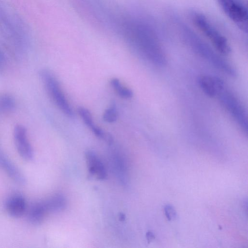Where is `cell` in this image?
<instances>
[{"label":"cell","instance_id":"cell-1","mask_svg":"<svg viewBox=\"0 0 248 248\" xmlns=\"http://www.w3.org/2000/svg\"><path fill=\"white\" fill-rule=\"evenodd\" d=\"M39 77L53 102L63 113L69 117H72L74 115L72 109L54 75L48 70L42 69L39 72Z\"/></svg>","mask_w":248,"mask_h":248},{"label":"cell","instance_id":"cell-2","mask_svg":"<svg viewBox=\"0 0 248 248\" xmlns=\"http://www.w3.org/2000/svg\"><path fill=\"white\" fill-rule=\"evenodd\" d=\"M192 18L195 25L210 40L219 53L228 55L231 52V49L226 38L210 24L204 15L194 12Z\"/></svg>","mask_w":248,"mask_h":248},{"label":"cell","instance_id":"cell-3","mask_svg":"<svg viewBox=\"0 0 248 248\" xmlns=\"http://www.w3.org/2000/svg\"><path fill=\"white\" fill-rule=\"evenodd\" d=\"M219 101L241 129L248 133V116L244 107L238 99L225 88L217 95Z\"/></svg>","mask_w":248,"mask_h":248},{"label":"cell","instance_id":"cell-4","mask_svg":"<svg viewBox=\"0 0 248 248\" xmlns=\"http://www.w3.org/2000/svg\"><path fill=\"white\" fill-rule=\"evenodd\" d=\"M226 15L242 31L248 32L247 6L241 0H217Z\"/></svg>","mask_w":248,"mask_h":248},{"label":"cell","instance_id":"cell-5","mask_svg":"<svg viewBox=\"0 0 248 248\" xmlns=\"http://www.w3.org/2000/svg\"><path fill=\"white\" fill-rule=\"evenodd\" d=\"M193 45L195 51L216 68L231 77L236 76L237 74L234 68L208 46L202 43H196Z\"/></svg>","mask_w":248,"mask_h":248},{"label":"cell","instance_id":"cell-6","mask_svg":"<svg viewBox=\"0 0 248 248\" xmlns=\"http://www.w3.org/2000/svg\"><path fill=\"white\" fill-rule=\"evenodd\" d=\"M14 141L19 155L25 160L33 158L34 153L30 143L26 127L21 124H16L13 130Z\"/></svg>","mask_w":248,"mask_h":248},{"label":"cell","instance_id":"cell-7","mask_svg":"<svg viewBox=\"0 0 248 248\" xmlns=\"http://www.w3.org/2000/svg\"><path fill=\"white\" fill-rule=\"evenodd\" d=\"M199 85L202 92L210 97L217 96L225 88L223 81L216 76L202 75L198 78Z\"/></svg>","mask_w":248,"mask_h":248},{"label":"cell","instance_id":"cell-8","mask_svg":"<svg viewBox=\"0 0 248 248\" xmlns=\"http://www.w3.org/2000/svg\"><path fill=\"white\" fill-rule=\"evenodd\" d=\"M85 156L90 174L95 175L99 180L105 179L107 175L106 170L95 153L92 151H88Z\"/></svg>","mask_w":248,"mask_h":248},{"label":"cell","instance_id":"cell-9","mask_svg":"<svg viewBox=\"0 0 248 248\" xmlns=\"http://www.w3.org/2000/svg\"><path fill=\"white\" fill-rule=\"evenodd\" d=\"M26 208L25 199L21 195H14L10 198L6 202V209L8 213L14 217H22Z\"/></svg>","mask_w":248,"mask_h":248},{"label":"cell","instance_id":"cell-10","mask_svg":"<svg viewBox=\"0 0 248 248\" xmlns=\"http://www.w3.org/2000/svg\"><path fill=\"white\" fill-rule=\"evenodd\" d=\"M0 166L16 183L20 185H24L26 183L25 177L18 168L5 156L0 153Z\"/></svg>","mask_w":248,"mask_h":248},{"label":"cell","instance_id":"cell-11","mask_svg":"<svg viewBox=\"0 0 248 248\" xmlns=\"http://www.w3.org/2000/svg\"><path fill=\"white\" fill-rule=\"evenodd\" d=\"M78 112L85 124L92 131L93 134L98 138L104 140L107 133L94 124L92 114L89 110L83 107H79L78 108Z\"/></svg>","mask_w":248,"mask_h":248},{"label":"cell","instance_id":"cell-12","mask_svg":"<svg viewBox=\"0 0 248 248\" xmlns=\"http://www.w3.org/2000/svg\"><path fill=\"white\" fill-rule=\"evenodd\" d=\"M47 213L42 202L35 203L29 210V220L33 224H40L44 220Z\"/></svg>","mask_w":248,"mask_h":248},{"label":"cell","instance_id":"cell-13","mask_svg":"<svg viewBox=\"0 0 248 248\" xmlns=\"http://www.w3.org/2000/svg\"><path fill=\"white\" fill-rule=\"evenodd\" d=\"M43 202L47 213L61 211L64 209L66 205L65 197L60 194L56 195Z\"/></svg>","mask_w":248,"mask_h":248},{"label":"cell","instance_id":"cell-14","mask_svg":"<svg viewBox=\"0 0 248 248\" xmlns=\"http://www.w3.org/2000/svg\"><path fill=\"white\" fill-rule=\"evenodd\" d=\"M16 107L15 98L8 93L0 94V113L7 114L13 111Z\"/></svg>","mask_w":248,"mask_h":248},{"label":"cell","instance_id":"cell-15","mask_svg":"<svg viewBox=\"0 0 248 248\" xmlns=\"http://www.w3.org/2000/svg\"><path fill=\"white\" fill-rule=\"evenodd\" d=\"M110 84L118 94L124 99L131 98L133 95L132 90L123 86L120 81L117 78H113L110 81Z\"/></svg>","mask_w":248,"mask_h":248},{"label":"cell","instance_id":"cell-16","mask_svg":"<svg viewBox=\"0 0 248 248\" xmlns=\"http://www.w3.org/2000/svg\"><path fill=\"white\" fill-rule=\"evenodd\" d=\"M118 112L115 102H112L110 106L107 108L103 115V120L107 123H112L117 120Z\"/></svg>","mask_w":248,"mask_h":248},{"label":"cell","instance_id":"cell-17","mask_svg":"<svg viewBox=\"0 0 248 248\" xmlns=\"http://www.w3.org/2000/svg\"><path fill=\"white\" fill-rule=\"evenodd\" d=\"M164 212L166 217L170 221L174 219L176 217V211L171 205H166L164 207Z\"/></svg>","mask_w":248,"mask_h":248},{"label":"cell","instance_id":"cell-18","mask_svg":"<svg viewBox=\"0 0 248 248\" xmlns=\"http://www.w3.org/2000/svg\"><path fill=\"white\" fill-rule=\"evenodd\" d=\"M7 67V59L4 51L0 48V74H2Z\"/></svg>","mask_w":248,"mask_h":248},{"label":"cell","instance_id":"cell-19","mask_svg":"<svg viewBox=\"0 0 248 248\" xmlns=\"http://www.w3.org/2000/svg\"><path fill=\"white\" fill-rule=\"evenodd\" d=\"M146 239L149 243L153 239L155 238V235L151 232H148L146 234Z\"/></svg>","mask_w":248,"mask_h":248},{"label":"cell","instance_id":"cell-20","mask_svg":"<svg viewBox=\"0 0 248 248\" xmlns=\"http://www.w3.org/2000/svg\"><path fill=\"white\" fill-rule=\"evenodd\" d=\"M125 216L124 214L121 213L119 215V219L120 221H124L125 220Z\"/></svg>","mask_w":248,"mask_h":248}]
</instances>
